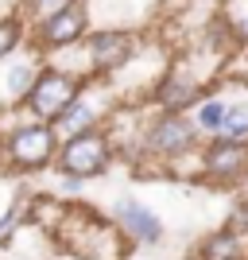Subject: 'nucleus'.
Wrapping results in <instances>:
<instances>
[{
    "label": "nucleus",
    "instance_id": "nucleus-1",
    "mask_svg": "<svg viewBox=\"0 0 248 260\" xmlns=\"http://www.w3.org/2000/svg\"><path fill=\"white\" fill-rule=\"evenodd\" d=\"M54 136L51 124L43 120H23L8 132V144H4V155H8L12 167H23V171H35V167H47L54 159Z\"/></svg>",
    "mask_w": 248,
    "mask_h": 260
},
{
    "label": "nucleus",
    "instance_id": "nucleus-7",
    "mask_svg": "<svg viewBox=\"0 0 248 260\" xmlns=\"http://www.w3.org/2000/svg\"><path fill=\"white\" fill-rule=\"evenodd\" d=\"M136 43H132L128 31H93L89 35V62L97 70H120V66L132 58Z\"/></svg>",
    "mask_w": 248,
    "mask_h": 260
},
{
    "label": "nucleus",
    "instance_id": "nucleus-11",
    "mask_svg": "<svg viewBox=\"0 0 248 260\" xmlns=\"http://www.w3.org/2000/svg\"><path fill=\"white\" fill-rule=\"evenodd\" d=\"M221 140H248V109H225L221 128L214 132Z\"/></svg>",
    "mask_w": 248,
    "mask_h": 260
},
{
    "label": "nucleus",
    "instance_id": "nucleus-13",
    "mask_svg": "<svg viewBox=\"0 0 248 260\" xmlns=\"http://www.w3.org/2000/svg\"><path fill=\"white\" fill-rule=\"evenodd\" d=\"M221 120H225V105H221V101H205L202 113H198V124H202L205 132H217Z\"/></svg>",
    "mask_w": 248,
    "mask_h": 260
},
{
    "label": "nucleus",
    "instance_id": "nucleus-17",
    "mask_svg": "<svg viewBox=\"0 0 248 260\" xmlns=\"http://www.w3.org/2000/svg\"><path fill=\"white\" fill-rule=\"evenodd\" d=\"M240 35H248V20H240Z\"/></svg>",
    "mask_w": 248,
    "mask_h": 260
},
{
    "label": "nucleus",
    "instance_id": "nucleus-5",
    "mask_svg": "<svg viewBox=\"0 0 248 260\" xmlns=\"http://www.w3.org/2000/svg\"><path fill=\"white\" fill-rule=\"evenodd\" d=\"M89 12L82 0H62V8H54L43 23H39V43L43 47H74L86 35Z\"/></svg>",
    "mask_w": 248,
    "mask_h": 260
},
{
    "label": "nucleus",
    "instance_id": "nucleus-4",
    "mask_svg": "<svg viewBox=\"0 0 248 260\" xmlns=\"http://www.w3.org/2000/svg\"><path fill=\"white\" fill-rule=\"evenodd\" d=\"M198 140V128L190 124V120L179 113V109H163V117L151 120L148 136H144V144H148V152L155 155H167V159H179V155H186L190 148H194Z\"/></svg>",
    "mask_w": 248,
    "mask_h": 260
},
{
    "label": "nucleus",
    "instance_id": "nucleus-14",
    "mask_svg": "<svg viewBox=\"0 0 248 260\" xmlns=\"http://www.w3.org/2000/svg\"><path fill=\"white\" fill-rule=\"evenodd\" d=\"M16 43H20V23L16 20H0V58L16 51Z\"/></svg>",
    "mask_w": 248,
    "mask_h": 260
},
{
    "label": "nucleus",
    "instance_id": "nucleus-8",
    "mask_svg": "<svg viewBox=\"0 0 248 260\" xmlns=\"http://www.w3.org/2000/svg\"><path fill=\"white\" fill-rule=\"evenodd\" d=\"M117 221H120V229L128 233L132 241H159L163 237V225H159V217L151 214L148 206H140L136 198H120L117 202Z\"/></svg>",
    "mask_w": 248,
    "mask_h": 260
},
{
    "label": "nucleus",
    "instance_id": "nucleus-6",
    "mask_svg": "<svg viewBox=\"0 0 248 260\" xmlns=\"http://www.w3.org/2000/svg\"><path fill=\"white\" fill-rule=\"evenodd\" d=\"M202 167L217 183H233V179H240V175L248 171V144L244 140H221V136H217V140L205 148Z\"/></svg>",
    "mask_w": 248,
    "mask_h": 260
},
{
    "label": "nucleus",
    "instance_id": "nucleus-2",
    "mask_svg": "<svg viewBox=\"0 0 248 260\" xmlns=\"http://www.w3.org/2000/svg\"><path fill=\"white\" fill-rule=\"evenodd\" d=\"M78 93H82V82L74 74H66V70H39L31 89L23 93V101H27L35 120H54Z\"/></svg>",
    "mask_w": 248,
    "mask_h": 260
},
{
    "label": "nucleus",
    "instance_id": "nucleus-10",
    "mask_svg": "<svg viewBox=\"0 0 248 260\" xmlns=\"http://www.w3.org/2000/svg\"><path fill=\"white\" fill-rule=\"evenodd\" d=\"M240 252H244V245H240V233H217V237L205 241V256L202 260H240Z\"/></svg>",
    "mask_w": 248,
    "mask_h": 260
},
{
    "label": "nucleus",
    "instance_id": "nucleus-3",
    "mask_svg": "<svg viewBox=\"0 0 248 260\" xmlns=\"http://www.w3.org/2000/svg\"><path fill=\"white\" fill-rule=\"evenodd\" d=\"M113 159V148H109V136L97 128H86L70 136L58 152V167L66 175H78V179H89V175H101Z\"/></svg>",
    "mask_w": 248,
    "mask_h": 260
},
{
    "label": "nucleus",
    "instance_id": "nucleus-9",
    "mask_svg": "<svg viewBox=\"0 0 248 260\" xmlns=\"http://www.w3.org/2000/svg\"><path fill=\"white\" fill-rule=\"evenodd\" d=\"M97 124V113H93V105H86L82 98H74L70 105L54 117V136H62V140H70V136H78V132H86V128H93Z\"/></svg>",
    "mask_w": 248,
    "mask_h": 260
},
{
    "label": "nucleus",
    "instance_id": "nucleus-15",
    "mask_svg": "<svg viewBox=\"0 0 248 260\" xmlns=\"http://www.w3.org/2000/svg\"><path fill=\"white\" fill-rule=\"evenodd\" d=\"M27 8H31L35 16H39V20H47V16H51L54 8H62V0H27Z\"/></svg>",
    "mask_w": 248,
    "mask_h": 260
},
{
    "label": "nucleus",
    "instance_id": "nucleus-12",
    "mask_svg": "<svg viewBox=\"0 0 248 260\" xmlns=\"http://www.w3.org/2000/svg\"><path fill=\"white\" fill-rule=\"evenodd\" d=\"M35 74H39V62H20V66H12V70H8V93H12V98H23V93L31 89Z\"/></svg>",
    "mask_w": 248,
    "mask_h": 260
},
{
    "label": "nucleus",
    "instance_id": "nucleus-16",
    "mask_svg": "<svg viewBox=\"0 0 248 260\" xmlns=\"http://www.w3.org/2000/svg\"><path fill=\"white\" fill-rule=\"evenodd\" d=\"M16 217H20V210H8V214H4V221H0V241H8V237H12V229L20 225Z\"/></svg>",
    "mask_w": 248,
    "mask_h": 260
}]
</instances>
